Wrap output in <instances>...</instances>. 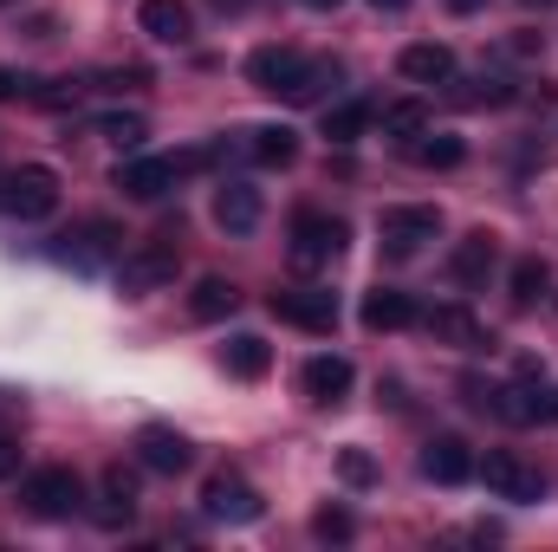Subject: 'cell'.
Segmentation results:
<instances>
[{
    "instance_id": "cell-1",
    "label": "cell",
    "mask_w": 558,
    "mask_h": 552,
    "mask_svg": "<svg viewBox=\"0 0 558 552\" xmlns=\"http://www.w3.org/2000/svg\"><path fill=\"white\" fill-rule=\"evenodd\" d=\"M247 79L267 98H279V105H318L338 85V65L331 59H312V52H292V46H260L247 59Z\"/></svg>"
},
{
    "instance_id": "cell-2",
    "label": "cell",
    "mask_w": 558,
    "mask_h": 552,
    "mask_svg": "<svg viewBox=\"0 0 558 552\" xmlns=\"http://www.w3.org/2000/svg\"><path fill=\"white\" fill-rule=\"evenodd\" d=\"M124 228L118 221H78L72 235H59V248H52V261L59 267H72V274H105V267H118L124 261Z\"/></svg>"
},
{
    "instance_id": "cell-3",
    "label": "cell",
    "mask_w": 558,
    "mask_h": 552,
    "mask_svg": "<svg viewBox=\"0 0 558 552\" xmlns=\"http://www.w3.org/2000/svg\"><path fill=\"white\" fill-rule=\"evenodd\" d=\"M175 267H182V241H175V235H149V241H137V248H124L118 286H124V299H143V292L169 286Z\"/></svg>"
},
{
    "instance_id": "cell-4",
    "label": "cell",
    "mask_w": 558,
    "mask_h": 552,
    "mask_svg": "<svg viewBox=\"0 0 558 552\" xmlns=\"http://www.w3.org/2000/svg\"><path fill=\"white\" fill-rule=\"evenodd\" d=\"M344 241H351V228L338 221V215H318V208H299L292 215V267L299 274H325L338 254H344Z\"/></svg>"
},
{
    "instance_id": "cell-5",
    "label": "cell",
    "mask_w": 558,
    "mask_h": 552,
    "mask_svg": "<svg viewBox=\"0 0 558 552\" xmlns=\"http://www.w3.org/2000/svg\"><path fill=\"white\" fill-rule=\"evenodd\" d=\"M20 507H26L33 520H72V514L85 507V481H78L72 468H33V475L20 481Z\"/></svg>"
},
{
    "instance_id": "cell-6",
    "label": "cell",
    "mask_w": 558,
    "mask_h": 552,
    "mask_svg": "<svg viewBox=\"0 0 558 552\" xmlns=\"http://www.w3.org/2000/svg\"><path fill=\"white\" fill-rule=\"evenodd\" d=\"M435 235H441V215H435L428 202H397V208H384V215H377V248H384L390 261L422 254Z\"/></svg>"
},
{
    "instance_id": "cell-7",
    "label": "cell",
    "mask_w": 558,
    "mask_h": 552,
    "mask_svg": "<svg viewBox=\"0 0 558 552\" xmlns=\"http://www.w3.org/2000/svg\"><path fill=\"white\" fill-rule=\"evenodd\" d=\"M0 208H7L13 221H46V215L59 208V176H52L46 163H20V169L0 182Z\"/></svg>"
},
{
    "instance_id": "cell-8",
    "label": "cell",
    "mask_w": 558,
    "mask_h": 552,
    "mask_svg": "<svg viewBox=\"0 0 558 552\" xmlns=\"http://www.w3.org/2000/svg\"><path fill=\"white\" fill-rule=\"evenodd\" d=\"M474 475L487 481V494H494V501H513V507L546 501V475H539V468H526L513 448H487V461H474Z\"/></svg>"
},
{
    "instance_id": "cell-9",
    "label": "cell",
    "mask_w": 558,
    "mask_h": 552,
    "mask_svg": "<svg viewBox=\"0 0 558 552\" xmlns=\"http://www.w3.org/2000/svg\"><path fill=\"white\" fill-rule=\"evenodd\" d=\"M267 305H274L279 325H299L312 338H331L338 332V292H325V286H279Z\"/></svg>"
},
{
    "instance_id": "cell-10",
    "label": "cell",
    "mask_w": 558,
    "mask_h": 552,
    "mask_svg": "<svg viewBox=\"0 0 558 552\" xmlns=\"http://www.w3.org/2000/svg\"><path fill=\"white\" fill-rule=\"evenodd\" d=\"M202 514H208V520H228V527H254V520L267 514V501H260L241 475H208V488H202Z\"/></svg>"
},
{
    "instance_id": "cell-11",
    "label": "cell",
    "mask_w": 558,
    "mask_h": 552,
    "mask_svg": "<svg viewBox=\"0 0 558 552\" xmlns=\"http://www.w3.org/2000/svg\"><path fill=\"white\" fill-rule=\"evenodd\" d=\"M175 182H182L175 156H124V163H118V176H111V189H124L131 202H162Z\"/></svg>"
},
{
    "instance_id": "cell-12",
    "label": "cell",
    "mask_w": 558,
    "mask_h": 552,
    "mask_svg": "<svg viewBox=\"0 0 558 552\" xmlns=\"http://www.w3.org/2000/svg\"><path fill=\"white\" fill-rule=\"evenodd\" d=\"M137 461L149 468V475H182V468L195 461V448H189L182 429H169V422H143L137 429Z\"/></svg>"
},
{
    "instance_id": "cell-13",
    "label": "cell",
    "mask_w": 558,
    "mask_h": 552,
    "mask_svg": "<svg viewBox=\"0 0 558 552\" xmlns=\"http://www.w3.org/2000/svg\"><path fill=\"white\" fill-rule=\"evenodd\" d=\"M299 384H305V397H312V404H325V410H338V404L351 397V384H357V371H351V358H338V351H318V358H305V371H299Z\"/></svg>"
},
{
    "instance_id": "cell-14",
    "label": "cell",
    "mask_w": 558,
    "mask_h": 552,
    "mask_svg": "<svg viewBox=\"0 0 558 552\" xmlns=\"http://www.w3.org/2000/svg\"><path fill=\"white\" fill-rule=\"evenodd\" d=\"M422 332L441 338V345H454V351H487V345H494V332H487L468 305H435V312H422Z\"/></svg>"
},
{
    "instance_id": "cell-15",
    "label": "cell",
    "mask_w": 558,
    "mask_h": 552,
    "mask_svg": "<svg viewBox=\"0 0 558 552\" xmlns=\"http://www.w3.org/2000/svg\"><path fill=\"white\" fill-rule=\"evenodd\" d=\"M260 208H267V202H260V189H254L247 176H228V182L215 189V221H221L228 235H254V228H260Z\"/></svg>"
},
{
    "instance_id": "cell-16",
    "label": "cell",
    "mask_w": 558,
    "mask_h": 552,
    "mask_svg": "<svg viewBox=\"0 0 558 552\" xmlns=\"http://www.w3.org/2000/svg\"><path fill=\"white\" fill-rule=\"evenodd\" d=\"M422 475H428L435 488H461V481H474V448H468L461 435H435V442L422 448Z\"/></svg>"
},
{
    "instance_id": "cell-17",
    "label": "cell",
    "mask_w": 558,
    "mask_h": 552,
    "mask_svg": "<svg viewBox=\"0 0 558 552\" xmlns=\"http://www.w3.org/2000/svg\"><path fill=\"white\" fill-rule=\"evenodd\" d=\"M481 410H494L500 422H513V429H533V422H546V391L533 377L526 384H494Z\"/></svg>"
},
{
    "instance_id": "cell-18",
    "label": "cell",
    "mask_w": 558,
    "mask_h": 552,
    "mask_svg": "<svg viewBox=\"0 0 558 552\" xmlns=\"http://www.w3.org/2000/svg\"><path fill=\"white\" fill-rule=\"evenodd\" d=\"M364 325L371 332H410V325H422V305L410 299V292H397V286H377V292H364Z\"/></svg>"
},
{
    "instance_id": "cell-19",
    "label": "cell",
    "mask_w": 558,
    "mask_h": 552,
    "mask_svg": "<svg viewBox=\"0 0 558 552\" xmlns=\"http://www.w3.org/2000/svg\"><path fill=\"white\" fill-rule=\"evenodd\" d=\"M92 520L98 527H131L137 520V481L124 475V468H105V481H98V507H92Z\"/></svg>"
},
{
    "instance_id": "cell-20",
    "label": "cell",
    "mask_w": 558,
    "mask_h": 552,
    "mask_svg": "<svg viewBox=\"0 0 558 552\" xmlns=\"http://www.w3.org/2000/svg\"><path fill=\"white\" fill-rule=\"evenodd\" d=\"M397 72H403L410 85H448V79H454V46H441V39H416V46H403Z\"/></svg>"
},
{
    "instance_id": "cell-21",
    "label": "cell",
    "mask_w": 558,
    "mask_h": 552,
    "mask_svg": "<svg viewBox=\"0 0 558 552\" xmlns=\"http://www.w3.org/2000/svg\"><path fill=\"white\" fill-rule=\"evenodd\" d=\"M137 26L156 39V46H182V39L195 33L189 0H143V7H137Z\"/></svg>"
},
{
    "instance_id": "cell-22",
    "label": "cell",
    "mask_w": 558,
    "mask_h": 552,
    "mask_svg": "<svg viewBox=\"0 0 558 552\" xmlns=\"http://www.w3.org/2000/svg\"><path fill=\"white\" fill-rule=\"evenodd\" d=\"M494 261H500V254H494V235H487V228H474V235L448 254V279H454V286H487Z\"/></svg>"
},
{
    "instance_id": "cell-23",
    "label": "cell",
    "mask_w": 558,
    "mask_h": 552,
    "mask_svg": "<svg viewBox=\"0 0 558 552\" xmlns=\"http://www.w3.org/2000/svg\"><path fill=\"white\" fill-rule=\"evenodd\" d=\"M241 149H247L260 169H286V163L299 156V131H292V124H254V131H241Z\"/></svg>"
},
{
    "instance_id": "cell-24",
    "label": "cell",
    "mask_w": 558,
    "mask_h": 552,
    "mask_svg": "<svg viewBox=\"0 0 558 552\" xmlns=\"http://www.w3.org/2000/svg\"><path fill=\"white\" fill-rule=\"evenodd\" d=\"M221 364H228V377L254 384V377H267V371H274V345H267V338H254V332H234V338L221 345Z\"/></svg>"
},
{
    "instance_id": "cell-25",
    "label": "cell",
    "mask_w": 558,
    "mask_h": 552,
    "mask_svg": "<svg viewBox=\"0 0 558 552\" xmlns=\"http://www.w3.org/2000/svg\"><path fill=\"white\" fill-rule=\"evenodd\" d=\"M234 305H241V292H234V279H221V274L195 279V292H189V312L195 319H228Z\"/></svg>"
},
{
    "instance_id": "cell-26",
    "label": "cell",
    "mask_w": 558,
    "mask_h": 552,
    "mask_svg": "<svg viewBox=\"0 0 558 552\" xmlns=\"http://www.w3.org/2000/svg\"><path fill=\"white\" fill-rule=\"evenodd\" d=\"M371 118H377V111H371V98H344V105H331V111H325V137H331V143H357L364 131H371Z\"/></svg>"
},
{
    "instance_id": "cell-27",
    "label": "cell",
    "mask_w": 558,
    "mask_h": 552,
    "mask_svg": "<svg viewBox=\"0 0 558 552\" xmlns=\"http://www.w3.org/2000/svg\"><path fill=\"white\" fill-rule=\"evenodd\" d=\"M507 286H513V305H533V299H546V286H553V267H546L539 254H526V261H513Z\"/></svg>"
},
{
    "instance_id": "cell-28",
    "label": "cell",
    "mask_w": 558,
    "mask_h": 552,
    "mask_svg": "<svg viewBox=\"0 0 558 552\" xmlns=\"http://www.w3.org/2000/svg\"><path fill=\"white\" fill-rule=\"evenodd\" d=\"M428 131V105L422 98H397V105H384V137H422Z\"/></svg>"
},
{
    "instance_id": "cell-29",
    "label": "cell",
    "mask_w": 558,
    "mask_h": 552,
    "mask_svg": "<svg viewBox=\"0 0 558 552\" xmlns=\"http://www.w3.org/2000/svg\"><path fill=\"white\" fill-rule=\"evenodd\" d=\"M410 156H416L422 169H454V163L468 156V143L461 137H428V131H422V143H410Z\"/></svg>"
},
{
    "instance_id": "cell-30",
    "label": "cell",
    "mask_w": 558,
    "mask_h": 552,
    "mask_svg": "<svg viewBox=\"0 0 558 552\" xmlns=\"http://www.w3.org/2000/svg\"><path fill=\"white\" fill-rule=\"evenodd\" d=\"M98 137H111L118 149H143V118H124V111H111V118H98Z\"/></svg>"
},
{
    "instance_id": "cell-31",
    "label": "cell",
    "mask_w": 558,
    "mask_h": 552,
    "mask_svg": "<svg viewBox=\"0 0 558 552\" xmlns=\"http://www.w3.org/2000/svg\"><path fill=\"white\" fill-rule=\"evenodd\" d=\"M312 533H318V540H351L357 520H351L344 507H318V514H312Z\"/></svg>"
},
{
    "instance_id": "cell-32",
    "label": "cell",
    "mask_w": 558,
    "mask_h": 552,
    "mask_svg": "<svg viewBox=\"0 0 558 552\" xmlns=\"http://www.w3.org/2000/svg\"><path fill=\"white\" fill-rule=\"evenodd\" d=\"M338 475H344L351 488H371V481H377V461H371L364 448H344V455H338Z\"/></svg>"
},
{
    "instance_id": "cell-33",
    "label": "cell",
    "mask_w": 558,
    "mask_h": 552,
    "mask_svg": "<svg viewBox=\"0 0 558 552\" xmlns=\"http://www.w3.org/2000/svg\"><path fill=\"white\" fill-rule=\"evenodd\" d=\"M13 468H20V448H13V435H0V481H7Z\"/></svg>"
},
{
    "instance_id": "cell-34",
    "label": "cell",
    "mask_w": 558,
    "mask_h": 552,
    "mask_svg": "<svg viewBox=\"0 0 558 552\" xmlns=\"http://www.w3.org/2000/svg\"><path fill=\"white\" fill-rule=\"evenodd\" d=\"M26 85H33V79H13V72L0 65V98H13V92H26Z\"/></svg>"
},
{
    "instance_id": "cell-35",
    "label": "cell",
    "mask_w": 558,
    "mask_h": 552,
    "mask_svg": "<svg viewBox=\"0 0 558 552\" xmlns=\"http://www.w3.org/2000/svg\"><path fill=\"white\" fill-rule=\"evenodd\" d=\"M208 7H215V13H247L254 0H208Z\"/></svg>"
},
{
    "instance_id": "cell-36",
    "label": "cell",
    "mask_w": 558,
    "mask_h": 552,
    "mask_svg": "<svg viewBox=\"0 0 558 552\" xmlns=\"http://www.w3.org/2000/svg\"><path fill=\"white\" fill-rule=\"evenodd\" d=\"M371 7H377V13H403L410 0H371Z\"/></svg>"
},
{
    "instance_id": "cell-37",
    "label": "cell",
    "mask_w": 558,
    "mask_h": 552,
    "mask_svg": "<svg viewBox=\"0 0 558 552\" xmlns=\"http://www.w3.org/2000/svg\"><path fill=\"white\" fill-rule=\"evenodd\" d=\"M448 7H454V13H481L487 0H448Z\"/></svg>"
},
{
    "instance_id": "cell-38",
    "label": "cell",
    "mask_w": 558,
    "mask_h": 552,
    "mask_svg": "<svg viewBox=\"0 0 558 552\" xmlns=\"http://www.w3.org/2000/svg\"><path fill=\"white\" fill-rule=\"evenodd\" d=\"M546 422H558V391H546Z\"/></svg>"
},
{
    "instance_id": "cell-39",
    "label": "cell",
    "mask_w": 558,
    "mask_h": 552,
    "mask_svg": "<svg viewBox=\"0 0 558 552\" xmlns=\"http://www.w3.org/2000/svg\"><path fill=\"white\" fill-rule=\"evenodd\" d=\"M299 7H318V13H331V7H338V0H299Z\"/></svg>"
},
{
    "instance_id": "cell-40",
    "label": "cell",
    "mask_w": 558,
    "mask_h": 552,
    "mask_svg": "<svg viewBox=\"0 0 558 552\" xmlns=\"http://www.w3.org/2000/svg\"><path fill=\"white\" fill-rule=\"evenodd\" d=\"M526 7H546V0H526Z\"/></svg>"
},
{
    "instance_id": "cell-41",
    "label": "cell",
    "mask_w": 558,
    "mask_h": 552,
    "mask_svg": "<svg viewBox=\"0 0 558 552\" xmlns=\"http://www.w3.org/2000/svg\"><path fill=\"white\" fill-rule=\"evenodd\" d=\"M0 7H13V0H0Z\"/></svg>"
}]
</instances>
